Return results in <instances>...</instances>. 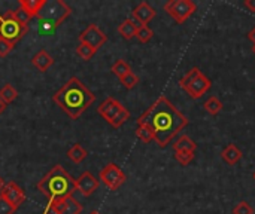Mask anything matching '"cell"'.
<instances>
[{
  "label": "cell",
  "mask_w": 255,
  "mask_h": 214,
  "mask_svg": "<svg viewBox=\"0 0 255 214\" xmlns=\"http://www.w3.org/2000/svg\"><path fill=\"white\" fill-rule=\"evenodd\" d=\"M188 118L164 95L158 97L137 119V125H145L151 130L154 140L160 147H166L188 125Z\"/></svg>",
  "instance_id": "cell-1"
},
{
  "label": "cell",
  "mask_w": 255,
  "mask_h": 214,
  "mask_svg": "<svg viewBox=\"0 0 255 214\" xmlns=\"http://www.w3.org/2000/svg\"><path fill=\"white\" fill-rule=\"evenodd\" d=\"M54 103L72 119H78L96 100V95L78 79L70 77L52 97Z\"/></svg>",
  "instance_id": "cell-2"
},
{
  "label": "cell",
  "mask_w": 255,
  "mask_h": 214,
  "mask_svg": "<svg viewBox=\"0 0 255 214\" xmlns=\"http://www.w3.org/2000/svg\"><path fill=\"white\" fill-rule=\"evenodd\" d=\"M37 191H40V194L48 200V206H51L57 201L72 197L76 191V183L61 165H54L37 182Z\"/></svg>",
  "instance_id": "cell-3"
},
{
  "label": "cell",
  "mask_w": 255,
  "mask_h": 214,
  "mask_svg": "<svg viewBox=\"0 0 255 214\" xmlns=\"http://www.w3.org/2000/svg\"><path fill=\"white\" fill-rule=\"evenodd\" d=\"M70 13V6L63 0H45L36 18L42 22V27L49 31L58 27Z\"/></svg>",
  "instance_id": "cell-4"
},
{
  "label": "cell",
  "mask_w": 255,
  "mask_h": 214,
  "mask_svg": "<svg viewBox=\"0 0 255 214\" xmlns=\"http://www.w3.org/2000/svg\"><path fill=\"white\" fill-rule=\"evenodd\" d=\"M179 86L191 97V98H200L203 97L212 86V82L208 76L202 73L199 67H193L181 80Z\"/></svg>",
  "instance_id": "cell-5"
},
{
  "label": "cell",
  "mask_w": 255,
  "mask_h": 214,
  "mask_svg": "<svg viewBox=\"0 0 255 214\" xmlns=\"http://www.w3.org/2000/svg\"><path fill=\"white\" fill-rule=\"evenodd\" d=\"M27 33H28V25L19 24L12 16V10H7L3 15H0V37L1 39H6L15 45Z\"/></svg>",
  "instance_id": "cell-6"
},
{
  "label": "cell",
  "mask_w": 255,
  "mask_h": 214,
  "mask_svg": "<svg viewBox=\"0 0 255 214\" xmlns=\"http://www.w3.org/2000/svg\"><path fill=\"white\" fill-rule=\"evenodd\" d=\"M196 9L197 6L193 0H169L164 4V10L176 21V24H184Z\"/></svg>",
  "instance_id": "cell-7"
},
{
  "label": "cell",
  "mask_w": 255,
  "mask_h": 214,
  "mask_svg": "<svg viewBox=\"0 0 255 214\" xmlns=\"http://www.w3.org/2000/svg\"><path fill=\"white\" fill-rule=\"evenodd\" d=\"M99 177H100L102 183H103L108 189H111V191L120 189V188L126 183V180H127L124 171H123L117 164H114V162L105 165L103 170L100 171Z\"/></svg>",
  "instance_id": "cell-8"
},
{
  "label": "cell",
  "mask_w": 255,
  "mask_h": 214,
  "mask_svg": "<svg viewBox=\"0 0 255 214\" xmlns=\"http://www.w3.org/2000/svg\"><path fill=\"white\" fill-rule=\"evenodd\" d=\"M45 213L81 214L82 213V206H81V203L72 195V197H67V198L61 200V201H57V203L48 206Z\"/></svg>",
  "instance_id": "cell-9"
},
{
  "label": "cell",
  "mask_w": 255,
  "mask_h": 214,
  "mask_svg": "<svg viewBox=\"0 0 255 214\" xmlns=\"http://www.w3.org/2000/svg\"><path fill=\"white\" fill-rule=\"evenodd\" d=\"M108 40V36L96 25V24H90L79 36V42L81 43H87L91 48H94L96 51H99V48L102 45H105V42Z\"/></svg>",
  "instance_id": "cell-10"
},
{
  "label": "cell",
  "mask_w": 255,
  "mask_h": 214,
  "mask_svg": "<svg viewBox=\"0 0 255 214\" xmlns=\"http://www.w3.org/2000/svg\"><path fill=\"white\" fill-rule=\"evenodd\" d=\"M76 191L81 192L82 197H91L100 186L99 179H96L90 171H84L78 179H75Z\"/></svg>",
  "instance_id": "cell-11"
},
{
  "label": "cell",
  "mask_w": 255,
  "mask_h": 214,
  "mask_svg": "<svg viewBox=\"0 0 255 214\" xmlns=\"http://www.w3.org/2000/svg\"><path fill=\"white\" fill-rule=\"evenodd\" d=\"M0 195H3L15 209H18L25 201L24 191L15 182H12V180L10 182H6V185H4V188H3V191H1Z\"/></svg>",
  "instance_id": "cell-12"
},
{
  "label": "cell",
  "mask_w": 255,
  "mask_h": 214,
  "mask_svg": "<svg viewBox=\"0 0 255 214\" xmlns=\"http://www.w3.org/2000/svg\"><path fill=\"white\" fill-rule=\"evenodd\" d=\"M123 107H124V106H123L118 100H115L114 97H108V98L97 107V112H99V115L109 124V122L121 112Z\"/></svg>",
  "instance_id": "cell-13"
},
{
  "label": "cell",
  "mask_w": 255,
  "mask_h": 214,
  "mask_svg": "<svg viewBox=\"0 0 255 214\" xmlns=\"http://www.w3.org/2000/svg\"><path fill=\"white\" fill-rule=\"evenodd\" d=\"M157 15L155 9L148 3V1H142L139 3L134 9H133V19L137 21L140 25H148V22L151 19H154Z\"/></svg>",
  "instance_id": "cell-14"
},
{
  "label": "cell",
  "mask_w": 255,
  "mask_h": 214,
  "mask_svg": "<svg viewBox=\"0 0 255 214\" xmlns=\"http://www.w3.org/2000/svg\"><path fill=\"white\" fill-rule=\"evenodd\" d=\"M142 27L137 21H134L133 18H128V19H124L120 25H118V33L126 39V40H130L133 37H136V33H137V28Z\"/></svg>",
  "instance_id": "cell-15"
},
{
  "label": "cell",
  "mask_w": 255,
  "mask_h": 214,
  "mask_svg": "<svg viewBox=\"0 0 255 214\" xmlns=\"http://www.w3.org/2000/svg\"><path fill=\"white\" fill-rule=\"evenodd\" d=\"M33 66L39 70V71H46L52 64H54V58L45 51V49H40L31 60Z\"/></svg>",
  "instance_id": "cell-16"
},
{
  "label": "cell",
  "mask_w": 255,
  "mask_h": 214,
  "mask_svg": "<svg viewBox=\"0 0 255 214\" xmlns=\"http://www.w3.org/2000/svg\"><path fill=\"white\" fill-rule=\"evenodd\" d=\"M221 158H223V161L226 162V164H229V165H236L241 159H242V150L236 146V144H229L224 150H223V153H221Z\"/></svg>",
  "instance_id": "cell-17"
},
{
  "label": "cell",
  "mask_w": 255,
  "mask_h": 214,
  "mask_svg": "<svg viewBox=\"0 0 255 214\" xmlns=\"http://www.w3.org/2000/svg\"><path fill=\"white\" fill-rule=\"evenodd\" d=\"M173 149H175V152H196L197 144L194 143V140L191 137L184 134L176 139V142L173 143Z\"/></svg>",
  "instance_id": "cell-18"
},
{
  "label": "cell",
  "mask_w": 255,
  "mask_h": 214,
  "mask_svg": "<svg viewBox=\"0 0 255 214\" xmlns=\"http://www.w3.org/2000/svg\"><path fill=\"white\" fill-rule=\"evenodd\" d=\"M45 0H19V7L30 16H37L40 7L43 6Z\"/></svg>",
  "instance_id": "cell-19"
},
{
  "label": "cell",
  "mask_w": 255,
  "mask_h": 214,
  "mask_svg": "<svg viewBox=\"0 0 255 214\" xmlns=\"http://www.w3.org/2000/svg\"><path fill=\"white\" fill-rule=\"evenodd\" d=\"M87 156H88V152H87L79 143L73 144V146L67 150V158H69L72 162H75V164L82 162Z\"/></svg>",
  "instance_id": "cell-20"
},
{
  "label": "cell",
  "mask_w": 255,
  "mask_h": 214,
  "mask_svg": "<svg viewBox=\"0 0 255 214\" xmlns=\"http://www.w3.org/2000/svg\"><path fill=\"white\" fill-rule=\"evenodd\" d=\"M203 107H205V110H206L209 115L217 116V115L223 110V107H224V106H223V101H221L218 97L212 95V97H209V98L205 101Z\"/></svg>",
  "instance_id": "cell-21"
},
{
  "label": "cell",
  "mask_w": 255,
  "mask_h": 214,
  "mask_svg": "<svg viewBox=\"0 0 255 214\" xmlns=\"http://www.w3.org/2000/svg\"><path fill=\"white\" fill-rule=\"evenodd\" d=\"M0 98H1V101L7 106V104H10L12 101H15V100L18 98V91H16L10 83H6V85H3L1 89H0Z\"/></svg>",
  "instance_id": "cell-22"
},
{
  "label": "cell",
  "mask_w": 255,
  "mask_h": 214,
  "mask_svg": "<svg viewBox=\"0 0 255 214\" xmlns=\"http://www.w3.org/2000/svg\"><path fill=\"white\" fill-rule=\"evenodd\" d=\"M111 71H112L118 79H121V77H124L126 74H128V73L131 71V67H130V64H128L127 61L118 60V61H115L114 66L111 67Z\"/></svg>",
  "instance_id": "cell-23"
},
{
  "label": "cell",
  "mask_w": 255,
  "mask_h": 214,
  "mask_svg": "<svg viewBox=\"0 0 255 214\" xmlns=\"http://www.w3.org/2000/svg\"><path fill=\"white\" fill-rule=\"evenodd\" d=\"M96 52H97V51H96L94 48H91L90 45H87V43H79V46L76 48V54H78L84 61L91 60V58L94 57Z\"/></svg>",
  "instance_id": "cell-24"
},
{
  "label": "cell",
  "mask_w": 255,
  "mask_h": 214,
  "mask_svg": "<svg viewBox=\"0 0 255 214\" xmlns=\"http://www.w3.org/2000/svg\"><path fill=\"white\" fill-rule=\"evenodd\" d=\"M136 137L140 142H143V143H151L154 140V134L145 125H137V128H136Z\"/></svg>",
  "instance_id": "cell-25"
},
{
  "label": "cell",
  "mask_w": 255,
  "mask_h": 214,
  "mask_svg": "<svg viewBox=\"0 0 255 214\" xmlns=\"http://www.w3.org/2000/svg\"><path fill=\"white\" fill-rule=\"evenodd\" d=\"M128 119H130V112H128L126 107H123V109H121V112H120V113H118V115L111 121V122H109V125H112L114 128H120V127H121V125H124Z\"/></svg>",
  "instance_id": "cell-26"
},
{
  "label": "cell",
  "mask_w": 255,
  "mask_h": 214,
  "mask_svg": "<svg viewBox=\"0 0 255 214\" xmlns=\"http://www.w3.org/2000/svg\"><path fill=\"white\" fill-rule=\"evenodd\" d=\"M152 36H154V31H152L148 25H142V27H139V28H137L136 37H137V40H139V42H142V43L149 42V40L152 39Z\"/></svg>",
  "instance_id": "cell-27"
},
{
  "label": "cell",
  "mask_w": 255,
  "mask_h": 214,
  "mask_svg": "<svg viewBox=\"0 0 255 214\" xmlns=\"http://www.w3.org/2000/svg\"><path fill=\"white\" fill-rule=\"evenodd\" d=\"M175 159H176L181 165L187 167V165H190V164L193 162V159H194V152H175Z\"/></svg>",
  "instance_id": "cell-28"
},
{
  "label": "cell",
  "mask_w": 255,
  "mask_h": 214,
  "mask_svg": "<svg viewBox=\"0 0 255 214\" xmlns=\"http://www.w3.org/2000/svg\"><path fill=\"white\" fill-rule=\"evenodd\" d=\"M120 80H121V83L124 85V88H127V89H133V88L139 83V77H137V74H134L133 71H130L128 74H126V76L121 77Z\"/></svg>",
  "instance_id": "cell-29"
},
{
  "label": "cell",
  "mask_w": 255,
  "mask_h": 214,
  "mask_svg": "<svg viewBox=\"0 0 255 214\" xmlns=\"http://www.w3.org/2000/svg\"><path fill=\"white\" fill-rule=\"evenodd\" d=\"M12 16L19 22V24H22V25H28V21L31 19L21 7H18V9H15V10H12Z\"/></svg>",
  "instance_id": "cell-30"
},
{
  "label": "cell",
  "mask_w": 255,
  "mask_h": 214,
  "mask_svg": "<svg viewBox=\"0 0 255 214\" xmlns=\"http://www.w3.org/2000/svg\"><path fill=\"white\" fill-rule=\"evenodd\" d=\"M15 212L16 209L3 195H0V214H13Z\"/></svg>",
  "instance_id": "cell-31"
},
{
  "label": "cell",
  "mask_w": 255,
  "mask_h": 214,
  "mask_svg": "<svg viewBox=\"0 0 255 214\" xmlns=\"http://www.w3.org/2000/svg\"><path fill=\"white\" fill-rule=\"evenodd\" d=\"M233 214H254V209L247 203V201H241L235 209Z\"/></svg>",
  "instance_id": "cell-32"
},
{
  "label": "cell",
  "mask_w": 255,
  "mask_h": 214,
  "mask_svg": "<svg viewBox=\"0 0 255 214\" xmlns=\"http://www.w3.org/2000/svg\"><path fill=\"white\" fill-rule=\"evenodd\" d=\"M13 46H15V45H13L12 42H9V40L0 37V57H6V55L13 49Z\"/></svg>",
  "instance_id": "cell-33"
},
{
  "label": "cell",
  "mask_w": 255,
  "mask_h": 214,
  "mask_svg": "<svg viewBox=\"0 0 255 214\" xmlns=\"http://www.w3.org/2000/svg\"><path fill=\"white\" fill-rule=\"evenodd\" d=\"M244 6L247 9H250L251 12H255V0H245L244 1Z\"/></svg>",
  "instance_id": "cell-34"
},
{
  "label": "cell",
  "mask_w": 255,
  "mask_h": 214,
  "mask_svg": "<svg viewBox=\"0 0 255 214\" xmlns=\"http://www.w3.org/2000/svg\"><path fill=\"white\" fill-rule=\"evenodd\" d=\"M248 39H250V40H251V42L255 45V27L251 30V31H250V33H248Z\"/></svg>",
  "instance_id": "cell-35"
},
{
  "label": "cell",
  "mask_w": 255,
  "mask_h": 214,
  "mask_svg": "<svg viewBox=\"0 0 255 214\" xmlns=\"http://www.w3.org/2000/svg\"><path fill=\"white\" fill-rule=\"evenodd\" d=\"M4 110H6V104H4V103L1 101V98H0V115H1Z\"/></svg>",
  "instance_id": "cell-36"
},
{
  "label": "cell",
  "mask_w": 255,
  "mask_h": 214,
  "mask_svg": "<svg viewBox=\"0 0 255 214\" xmlns=\"http://www.w3.org/2000/svg\"><path fill=\"white\" fill-rule=\"evenodd\" d=\"M4 185H6V182L0 177V194H1V191H3V188H4Z\"/></svg>",
  "instance_id": "cell-37"
},
{
  "label": "cell",
  "mask_w": 255,
  "mask_h": 214,
  "mask_svg": "<svg viewBox=\"0 0 255 214\" xmlns=\"http://www.w3.org/2000/svg\"><path fill=\"white\" fill-rule=\"evenodd\" d=\"M253 52H254V55H255V45L253 46Z\"/></svg>",
  "instance_id": "cell-38"
},
{
  "label": "cell",
  "mask_w": 255,
  "mask_h": 214,
  "mask_svg": "<svg viewBox=\"0 0 255 214\" xmlns=\"http://www.w3.org/2000/svg\"><path fill=\"white\" fill-rule=\"evenodd\" d=\"M90 214H100V213H97V212H93V213H90Z\"/></svg>",
  "instance_id": "cell-39"
},
{
  "label": "cell",
  "mask_w": 255,
  "mask_h": 214,
  "mask_svg": "<svg viewBox=\"0 0 255 214\" xmlns=\"http://www.w3.org/2000/svg\"><path fill=\"white\" fill-rule=\"evenodd\" d=\"M254 180H255V173H254Z\"/></svg>",
  "instance_id": "cell-40"
},
{
  "label": "cell",
  "mask_w": 255,
  "mask_h": 214,
  "mask_svg": "<svg viewBox=\"0 0 255 214\" xmlns=\"http://www.w3.org/2000/svg\"><path fill=\"white\" fill-rule=\"evenodd\" d=\"M45 214H52V213H45Z\"/></svg>",
  "instance_id": "cell-41"
}]
</instances>
